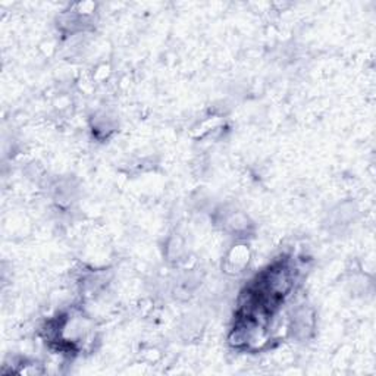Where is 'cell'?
I'll return each mask as SVG.
<instances>
[{"label":"cell","instance_id":"5","mask_svg":"<svg viewBox=\"0 0 376 376\" xmlns=\"http://www.w3.org/2000/svg\"><path fill=\"white\" fill-rule=\"evenodd\" d=\"M165 255L169 262L178 263L181 260H184L182 259L186 255L184 240H182L179 236H171L165 244Z\"/></svg>","mask_w":376,"mask_h":376},{"label":"cell","instance_id":"3","mask_svg":"<svg viewBox=\"0 0 376 376\" xmlns=\"http://www.w3.org/2000/svg\"><path fill=\"white\" fill-rule=\"evenodd\" d=\"M219 223L222 225L223 231H227L232 234V236H237V237L247 236L253 228V223L246 213L236 212V210L221 213Z\"/></svg>","mask_w":376,"mask_h":376},{"label":"cell","instance_id":"1","mask_svg":"<svg viewBox=\"0 0 376 376\" xmlns=\"http://www.w3.org/2000/svg\"><path fill=\"white\" fill-rule=\"evenodd\" d=\"M314 328H316V316L312 308L303 304L292 312L288 331L292 338L297 341H308L313 337Z\"/></svg>","mask_w":376,"mask_h":376},{"label":"cell","instance_id":"2","mask_svg":"<svg viewBox=\"0 0 376 376\" xmlns=\"http://www.w3.org/2000/svg\"><path fill=\"white\" fill-rule=\"evenodd\" d=\"M250 259L251 253L249 246L238 242L236 246H232L228 250L225 258H223V271L229 273V275H240V273H242L249 266Z\"/></svg>","mask_w":376,"mask_h":376},{"label":"cell","instance_id":"6","mask_svg":"<svg viewBox=\"0 0 376 376\" xmlns=\"http://www.w3.org/2000/svg\"><path fill=\"white\" fill-rule=\"evenodd\" d=\"M355 208L353 203H342L337 209L332 212V219H334V225H345L351 221L354 216Z\"/></svg>","mask_w":376,"mask_h":376},{"label":"cell","instance_id":"4","mask_svg":"<svg viewBox=\"0 0 376 376\" xmlns=\"http://www.w3.org/2000/svg\"><path fill=\"white\" fill-rule=\"evenodd\" d=\"M116 128V122L106 112H97V114L91 119V129H93V134L99 140H105L114 134Z\"/></svg>","mask_w":376,"mask_h":376}]
</instances>
